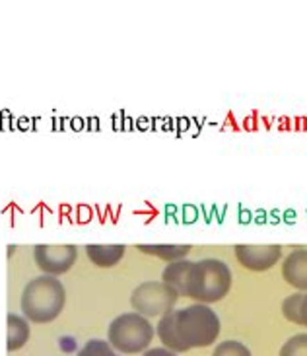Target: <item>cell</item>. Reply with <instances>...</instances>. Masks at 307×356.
Wrapping results in <instances>:
<instances>
[{
  "label": "cell",
  "instance_id": "obj_8",
  "mask_svg": "<svg viewBox=\"0 0 307 356\" xmlns=\"http://www.w3.org/2000/svg\"><path fill=\"white\" fill-rule=\"evenodd\" d=\"M282 277L290 286L307 290V250L299 248L290 253L282 263Z\"/></svg>",
  "mask_w": 307,
  "mask_h": 356
},
{
  "label": "cell",
  "instance_id": "obj_6",
  "mask_svg": "<svg viewBox=\"0 0 307 356\" xmlns=\"http://www.w3.org/2000/svg\"><path fill=\"white\" fill-rule=\"evenodd\" d=\"M33 257L38 267L49 277H57L67 273L78 259L76 245H35Z\"/></svg>",
  "mask_w": 307,
  "mask_h": 356
},
{
  "label": "cell",
  "instance_id": "obj_13",
  "mask_svg": "<svg viewBox=\"0 0 307 356\" xmlns=\"http://www.w3.org/2000/svg\"><path fill=\"white\" fill-rule=\"evenodd\" d=\"M78 356H119L113 350V347L107 343V341H101V339H92L88 341L84 347L80 348Z\"/></svg>",
  "mask_w": 307,
  "mask_h": 356
},
{
  "label": "cell",
  "instance_id": "obj_11",
  "mask_svg": "<svg viewBox=\"0 0 307 356\" xmlns=\"http://www.w3.org/2000/svg\"><path fill=\"white\" fill-rule=\"evenodd\" d=\"M29 341V323L16 314H8V353L19 350Z\"/></svg>",
  "mask_w": 307,
  "mask_h": 356
},
{
  "label": "cell",
  "instance_id": "obj_3",
  "mask_svg": "<svg viewBox=\"0 0 307 356\" xmlns=\"http://www.w3.org/2000/svg\"><path fill=\"white\" fill-rule=\"evenodd\" d=\"M67 302V290L55 277L31 279L22 292V312L33 323H49L60 316Z\"/></svg>",
  "mask_w": 307,
  "mask_h": 356
},
{
  "label": "cell",
  "instance_id": "obj_14",
  "mask_svg": "<svg viewBox=\"0 0 307 356\" xmlns=\"http://www.w3.org/2000/svg\"><path fill=\"white\" fill-rule=\"evenodd\" d=\"M212 356H251V350L240 341H222Z\"/></svg>",
  "mask_w": 307,
  "mask_h": 356
},
{
  "label": "cell",
  "instance_id": "obj_1",
  "mask_svg": "<svg viewBox=\"0 0 307 356\" xmlns=\"http://www.w3.org/2000/svg\"><path fill=\"white\" fill-rule=\"evenodd\" d=\"M156 333L163 347L173 353L210 347L220 335V318L210 306L197 302L162 316Z\"/></svg>",
  "mask_w": 307,
  "mask_h": 356
},
{
  "label": "cell",
  "instance_id": "obj_15",
  "mask_svg": "<svg viewBox=\"0 0 307 356\" xmlns=\"http://www.w3.org/2000/svg\"><path fill=\"white\" fill-rule=\"evenodd\" d=\"M301 296L304 294H292L288 298L282 302V314L284 318L299 325V304H301Z\"/></svg>",
  "mask_w": 307,
  "mask_h": 356
},
{
  "label": "cell",
  "instance_id": "obj_5",
  "mask_svg": "<svg viewBox=\"0 0 307 356\" xmlns=\"http://www.w3.org/2000/svg\"><path fill=\"white\" fill-rule=\"evenodd\" d=\"M177 298L179 294L163 280H148L133 290L131 304L136 309V314L144 318H158L173 312Z\"/></svg>",
  "mask_w": 307,
  "mask_h": 356
},
{
  "label": "cell",
  "instance_id": "obj_4",
  "mask_svg": "<svg viewBox=\"0 0 307 356\" xmlns=\"http://www.w3.org/2000/svg\"><path fill=\"white\" fill-rule=\"evenodd\" d=\"M152 339V323L136 312H128L115 318L107 331V343L123 355L142 353L150 347Z\"/></svg>",
  "mask_w": 307,
  "mask_h": 356
},
{
  "label": "cell",
  "instance_id": "obj_12",
  "mask_svg": "<svg viewBox=\"0 0 307 356\" xmlns=\"http://www.w3.org/2000/svg\"><path fill=\"white\" fill-rule=\"evenodd\" d=\"M280 356H307V333L290 337L280 348Z\"/></svg>",
  "mask_w": 307,
  "mask_h": 356
},
{
  "label": "cell",
  "instance_id": "obj_10",
  "mask_svg": "<svg viewBox=\"0 0 307 356\" xmlns=\"http://www.w3.org/2000/svg\"><path fill=\"white\" fill-rule=\"evenodd\" d=\"M136 250L142 251V253H148V255H156L160 259L172 261L185 259V255L191 251V245H169V243H156V245H148V243H138Z\"/></svg>",
  "mask_w": 307,
  "mask_h": 356
},
{
  "label": "cell",
  "instance_id": "obj_7",
  "mask_svg": "<svg viewBox=\"0 0 307 356\" xmlns=\"http://www.w3.org/2000/svg\"><path fill=\"white\" fill-rule=\"evenodd\" d=\"M235 257L241 263V267L249 270H269L272 269L282 257V248L279 243L270 245H235Z\"/></svg>",
  "mask_w": 307,
  "mask_h": 356
},
{
  "label": "cell",
  "instance_id": "obj_17",
  "mask_svg": "<svg viewBox=\"0 0 307 356\" xmlns=\"http://www.w3.org/2000/svg\"><path fill=\"white\" fill-rule=\"evenodd\" d=\"M142 356H175V353L169 348H150Z\"/></svg>",
  "mask_w": 307,
  "mask_h": 356
},
{
  "label": "cell",
  "instance_id": "obj_16",
  "mask_svg": "<svg viewBox=\"0 0 307 356\" xmlns=\"http://www.w3.org/2000/svg\"><path fill=\"white\" fill-rule=\"evenodd\" d=\"M299 325L307 327V294L301 296V304H299Z\"/></svg>",
  "mask_w": 307,
  "mask_h": 356
},
{
  "label": "cell",
  "instance_id": "obj_2",
  "mask_svg": "<svg viewBox=\"0 0 307 356\" xmlns=\"http://www.w3.org/2000/svg\"><path fill=\"white\" fill-rule=\"evenodd\" d=\"M231 289V270L220 259L187 261L181 296L197 300L199 304L220 302Z\"/></svg>",
  "mask_w": 307,
  "mask_h": 356
},
{
  "label": "cell",
  "instance_id": "obj_9",
  "mask_svg": "<svg viewBox=\"0 0 307 356\" xmlns=\"http://www.w3.org/2000/svg\"><path fill=\"white\" fill-rule=\"evenodd\" d=\"M86 255L88 259L97 267H115L125 255V245L123 243H113V245L90 243V245H86Z\"/></svg>",
  "mask_w": 307,
  "mask_h": 356
}]
</instances>
